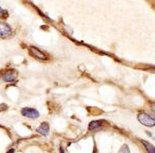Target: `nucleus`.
Here are the masks:
<instances>
[{
	"label": "nucleus",
	"instance_id": "f257e3e1",
	"mask_svg": "<svg viewBox=\"0 0 155 153\" xmlns=\"http://www.w3.org/2000/svg\"><path fill=\"white\" fill-rule=\"evenodd\" d=\"M137 120L143 125H145V126L153 127L155 125V119L153 117L149 116L146 113H140V114L137 115Z\"/></svg>",
	"mask_w": 155,
	"mask_h": 153
},
{
	"label": "nucleus",
	"instance_id": "f03ea898",
	"mask_svg": "<svg viewBox=\"0 0 155 153\" xmlns=\"http://www.w3.org/2000/svg\"><path fill=\"white\" fill-rule=\"evenodd\" d=\"M21 114L25 117L30 118V119H35V118L39 117L38 111L35 109H32V108H24V109H22Z\"/></svg>",
	"mask_w": 155,
	"mask_h": 153
},
{
	"label": "nucleus",
	"instance_id": "7ed1b4c3",
	"mask_svg": "<svg viewBox=\"0 0 155 153\" xmlns=\"http://www.w3.org/2000/svg\"><path fill=\"white\" fill-rule=\"evenodd\" d=\"M29 52L30 54L32 55L33 57H35L36 59H39V60H47V55L44 53L42 51L38 49V48H35V47H30L29 48Z\"/></svg>",
	"mask_w": 155,
	"mask_h": 153
},
{
	"label": "nucleus",
	"instance_id": "20e7f679",
	"mask_svg": "<svg viewBox=\"0 0 155 153\" xmlns=\"http://www.w3.org/2000/svg\"><path fill=\"white\" fill-rule=\"evenodd\" d=\"M12 28L9 27V25L5 23L0 22V37H7L12 34Z\"/></svg>",
	"mask_w": 155,
	"mask_h": 153
},
{
	"label": "nucleus",
	"instance_id": "39448f33",
	"mask_svg": "<svg viewBox=\"0 0 155 153\" xmlns=\"http://www.w3.org/2000/svg\"><path fill=\"white\" fill-rule=\"evenodd\" d=\"M2 79H3L4 82H12L17 79V72L12 71V72H8L6 74H4L2 76Z\"/></svg>",
	"mask_w": 155,
	"mask_h": 153
},
{
	"label": "nucleus",
	"instance_id": "423d86ee",
	"mask_svg": "<svg viewBox=\"0 0 155 153\" xmlns=\"http://www.w3.org/2000/svg\"><path fill=\"white\" fill-rule=\"evenodd\" d=\"M37 132H39L41 135H49V131H50V126L47 122H44V123L41 124V126L36 129Z\"/></svg>",
	"mask_w": 155,
	"mask_h": 153
},
{
	"label": "nucleus",
	"instance_id": "0eeeda50",
	"mask_svg": "<svg viewBox=\"0 0 155 153\" xmlns=\"http://www.w3.org/2000/svg\"><path fill=\"white\" fill-rule=\"evenodd\" d=\"M101 126H102V121H101V120H94V121L90 122L89 130H95L97 128H101Z\"/></svg>",
	"mask_w": 155,
	"mask_h": 153
},
{
	"label": "nucleus",
	"instance_id": "6e6552de",
	"mask_svg": "<svg viewBox=\"0 0 155 153\" xmlns=\"http://www.w3.org/2000/svg\"><path fill=\"white\" fill-rule=\"evenodd\" d=\"M142 144L144 145L145 146V148L147 149V151H148V153H155V149H154V146L153 145H151L150 143H148V142H146V141H143L142 140Z\"/></svg>",
	"mask_w": 155,
	"mask_h": 153
},
{
	"label": "nucleus",
	"instance_id": "1a4fd4ad",
	"mask_svg": "<svg viewBox=\"0 0 155 153\" xmlns=\"http://www.w3.org/2000/svg\"><path fill=\"white\" fill-rule=\"evenodd\" d=\"M119 153H130L128 146H127V145H123V146L121 147V149H120Z\"/></svg>",
	"mask_w": 155,
	"mask_h": 153
},
{
	"label": "nucleus",
	"instance_id": "9d476101",
	"mask_svg": "<svg viewBox=\"0 0 155 153\" xmlns=\"http://www.w3.org/2000/svg\"><path fill=\"white\" fill-rule=\"evenodd\" d=\"M7 153H15V150L14 149H11V150H8V151H7Z\"/></svg>",
	"mask_w": 155,
	"mask_h": 153
},
{
	"label": "nucleus",
	"instance_id": "9b49d317",
	"mask_svg": "<svg viewBox=\"0 0 155 153\" xmlns=\"http://www.w3.org/2000/svg\"><path fill=\"white\" fill-rule=\"evenodd\" d=\"M60 153H64V150H63V148H62V147H60Z\"/></svg>",
	"mask_w": 155,
	"mask_h": 153
},
{
	"label": "nucleus",
	"instance_id": "f8f14e48",
	"mask_svg": "<svg viewBox=\"0 0 155 153\" xmlns=\"http://www.w3.org/2000/svg\"><path fill=\"white\" fill-rule=\"evenodd\" d=\"M2 12H3V11H2V8H1V7H0V15H1Z\"/></svg>",
	"mask_w": 155,
	"mask_h": 153
}]
</instances>
